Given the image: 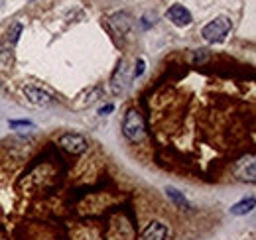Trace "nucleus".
<instances>
[{
    "instance_id": "nucleus-8",
    "label": "nucleus",
    "mask_w": 256,
    "mask_h": 240,
    "mask_svg": "<svg viewBox=\"0 0 256 240\" xmlns=\"http://www.w3.org/2000/svg\"><path fill=\"white\" fill-rule=\"evenodd\" d=\"M168 238V228L162 222H150L146 230L142 232V240H166Z\"/></svg>"
},
{
    "instance_id": "nucleus-3",
    "label": "nucleus",
    "mask_w": 256,
    "mask_h": 240,
    "mask_svg": "<svg viewBox=\"0 0 256 240\" xmlns=\"http://www.w3.org/2000/svg\"><path fill=\"white\" fill-rule=\"evenodd\" d=\"M60 146H62L65 152L73 154V156H79V154L87 152V148H89L87 140H85L81 134H73V132H69V134H64V136L60 138Z\"/></svg>"
},
{
    "instance_id": "nucleus-5",
    "label": "nucleus",
    "mask_w": 256,
    "mask_h": 240,
    "mask_svg": "<svg viewBox=\"0 0 256 240\" xmlns=\"http://www.w3.org/2000/svg\"><path fill=\"white\" fill-rule=\"evenodd\" d=\"M24 94H26V98L36 104V106H50L52 102H54V98H52V94L50 92H46L44 89H40V87H26L24 89Z\"/></svg>"
},
{
    "instance_id": "nucleus-14",
    "label": "nucleus",
    "mask_w": 256,
    "mask_h": 240,
    "mask_svg": "<svg viewBox=\"0 0 256 240\" xmlns=\"http://www.w3.org/2000/svg\"><path fill=\"white\" fill-rule=\"evenodd\" d=\"M112 110V104H106V106H102L100 110H98V114H104V112H110Z\"/></svg>"
},
{
    "instance_id": "nucleus-2",
    "label": "nucleus",
    "mask_w": 256,
    "mask_h": 240,
    "mask_svg": "<svg viewBox=\"0 0 256 240\" xmlns=\"http://www.w3.org/2000/svg\"><path fill=\"white\" fill-rule=\"evenodd\" d=\"M230 32V20L224 18V16H219L215 20H211L203 30H201V36L207 40V42H223L224 36Z\"/></svg>"
},
{
    "instance_id": "nucleus-9",
    "label": "nucleus",
    "mask_w": 256,
    "mask_h": 240,
    "mask_svg": "<svg viewBox=\"0 0 256 240\" xmlns=\"http://www.w3.org/2000/svg\"><path fill=\"white\" fill-rule=\"evenodd\" d=\"M252 209H254V197H248V199H244V201L232 205V207H230V212H232V214H246V212H250Z\"/></svg>"
},
{
    "instance_id": "nucleus-15",
    "label": "nucleus",
    "mask_w": 256,
    "mask_h": 240,
    "mask_svg": "<svg viewBox=\"0 0 256 240\" xmlns=\"http://www.w3.org/2000/svg\"><path fill=\"white\" fill-rule=\"evenodd\" d=\"M10 126H32L30 122H10Z\"/></svg>"
},
{
    "instance_id": "nucleus-1",
    "label": "nucleus",
    "mask_w": 256,
    "mask_h": 240,
    "mask_svg": "<svg viewBox=\"0 0 256 240\" xmlns=\"http://www.w3.org/2000/svg\"><path fill=\"white\" fill-rule=\"evenodd\" d=\"M144 118L136 108H130L122 122V134L126 136L130 142H140L144 136Z\"/></svg>"
},
{
    "instance_id": "nucleus-11",
    "label": "nucleus",
    "mask_w": 256,
    "mask_h": 240,
    "mask_svg": "<svg viewBox=\"0 0 256 240\" xmlns=\"http://www.w3.org/2000/svg\"><path fill=\"white\" fill-rule=\"evenodd\" d=\"M166 191H168V195H170V197H172V199H174L178 205H186V199H184V195H182L178 189H174V187H168Z\"/></svg>"
},
{
    "instance_id": "nucleus-10",
    "label": "nucleus",
    "mask_w": 256,
    "mask_h": 240,
    "mask_svg": "<svg viewBox=\"0 0 256 240\" xmlns=\"http://www.w3.org/2000/svg\"><path fill=\"white\" fill-rule=\"evenodd\" d=\"M112 24L120 30V34H126L128 30H130V18H128V14H124V12H118V14H114L112 16Z\"/></svg>"
},
{
    "instance_id": "nucleus-12",
    "label": "nucleus",
    "mask_w": 256,
    "mask_h": 240,
    "mask_svg": "<svg viewBox=\"0 0 256 240\" xmlns=\"http://www.w3.org/2000/svg\"><path fill=\"white\" fill-rule=\"evenodd\" d=\"M20 32H22V24H14V26H12V30L8 32V40H10L12 44H16V42H18Z\"/></svg>"
},
{
    "instance_id": "nucleus-4",
    "label": "nucleus",
    "mask_w": 256,
    "mask_h": 240,
    "mask_svg": "<svg viewBox=\"0 0 256 240\" xmlns=\"http://www.w3.org/2000/svg\"><path fill=\"white\" fill-rule=\"evenodd\" d=\"M256 164H254V156H248V160L246 158H242L238 164H236V168H234V174L240 178L242 181H250V183H254L256 181Z\"/></svg>"
},
{
    "instance_id": "nucleus-13",
    "label": "nucleus",
    "mask_w": 256,
    "mask_h": 240,
    "mask_svg": "<svg viewBox=\"0 0 256 240\" xmlns=\"http://www.w3.org/2000/svg\"><path fill=\"white\" fill-rule=\"evenodd\" d=\"M142 71H144V61L140 60V61H138V69H136V73H134V77H138V75H142Z\"/></svg>"
},
{
    "instance_id": "nucleus-7",
    "label": "nucleus",
    "mask_w": 256,
    "mask_h": 240,
    "mask_svg": "<svg viewBox=\"0 0 256 240\" xmlns=\"http://www.w3.org/2000/svg\"><path fill=\"white\" fill-rule=\"evenodd\" d=\"M126 69H128L126 63L120 61V65H118V69H116V73H114V77H112V92H114V94H120L122 90L126 89V85H128Z\"/></svg>"
},
{
    "instance_id": "nucleus-6",
    "label": "nucleus",
    "mask_w": 256,
    "mask_h": 240,
    "mask_svg": "<svg viewBox=\"0 0 256 240\" xmlns=\"http://www.w3.org/2000/svg\"><path fill=\"white\" fill-rule=\"evenodd\" d=\"M168 18L176 24V26H190L192 24V14L188 8H184L182 4H174L168 10Z\"/></svg>"
}]
</instances>
